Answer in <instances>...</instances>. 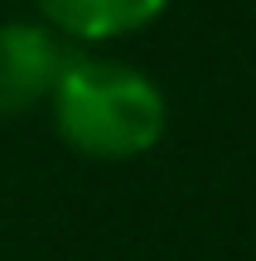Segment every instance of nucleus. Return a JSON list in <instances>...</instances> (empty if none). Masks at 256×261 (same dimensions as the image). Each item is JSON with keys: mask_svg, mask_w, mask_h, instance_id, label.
I'll return each instance as SVG.
<instances>
[{"mask_svg": "<svg viewBox=\"0 0 256 261\" xmlns=\"http://www.w3.org/2000/svg\"><path fill=\"white\" fill-rule=\"evenodd\" d=\"M53 126L77 155L92 160H135L155 150L164 136L169 107L155 77L121 58L102 54H73L58 77L53 97Z\"/></svg>", "mask_w": 256, "mask_h": 261, "instance_id": "1", "label": "nucleus"}, {"mask_svg": "<svg viewBox=\"0 0 256 261\" xmlns=\"http://www.w3.org/2000/svg\"><path fill=\"white\" fill-rule=\"evenodd\" d=\"M68 44L53 24L10 19L0 24V116H29L53 97L68 68Z\"/></svg>", "mask_w": 256, "mask_h": 261, "instance_id": "2", "label": "nucleus"}, {"mask_svg": "<svg viewBox=\"0 0 256 261\" xmlns=\"http://www.w3.org/2000/svg\"><path fill=\"white\" fill-rule=\"evenodd\" d=\"M39 10H44V24H53L63 39L106 44L155 24L169 10V0H39Z\"/></svg>", "mask_w": 256, "mask_h": 261, "instance_id": "3", "label": "nucleus"}]
</instances>
